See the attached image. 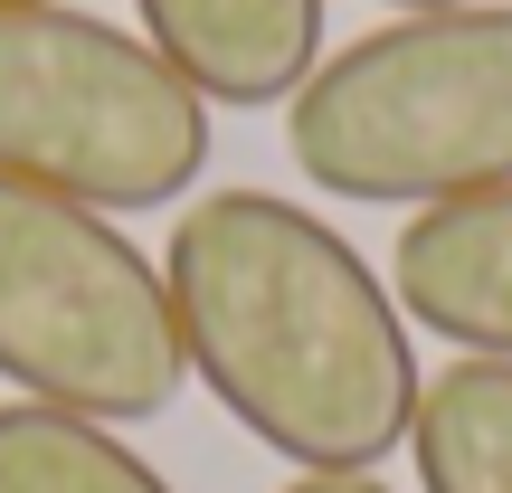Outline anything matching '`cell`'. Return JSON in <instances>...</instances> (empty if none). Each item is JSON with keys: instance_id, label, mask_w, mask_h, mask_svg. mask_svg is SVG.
<instances>
[{"instance_id": "cell-1", "label": "cell", "mask_w": 512, "mask_h": 493, "mask_svg": "<svg viewBox=\"0 0 512 493\" xmlns=\"http://www.w3.org/2000/svg\"><path fill=\"white\" fill-rule=\"evenodd\" d=\"M181 361L304 475H380L418 418V351L370 256L275 190H209L162 256Z\"/></svg>"}, {"instance_id": "cell-2", "label": "cell", "mask_w": 512, "mask_h": 493, "mask_svg": "<svg viewBox=\"0 0 512 493\" xmlns=\"http://www.w3.org/2000/svg\"><path fill=\"white\" fill-rule=\"evenodd\" d=\"M285 152L361 209H437L512 181V10H408L332 48L285 105Z\"/></svg>"}, {"instance_id": "cell-3", "label": "cell", "mask_w": 512, "mask_h": 493, "mask_svg": "<svg viewBox=\"0 0 512 493\" xmlns=\"http://www.w3.org/2000/svg\"><path fill=\"white\" fill-rule=\"evenodd\" d=\"M0 380L95 427L162 418L190 380L162 266L38 181H0Z\"/></svg>"}, {"instance_id": "cell-4", "label": "cell", "mask_w": 512, "mask_h": 493, "mask_svg": "<svg viewBox=\"0 0 512 493\" xmlns=\"http://www.w3.org/2000/svg\"><path fill=\"white\" fill-rule=\"evenodd\" d=\"M209 171V105L152 38L67 0L0 10V181L76 209H171Z\"/></svg>"}, {"instance_id": "cell-5", "label": "cell", "mask_w": 512, "mask_h": 493, "mask_svg": "<svg viewBox=\"0 0 512 493\" xmlns=\"http://www.w3.org/2000/svg\"><path fill=\"white\" fill-rule=\"evenodd\" d=\"M389 294L437 342L475 351V361H512V181L418 209L389 256Z\"/></svg>"}, {"instance_id": "cell-6", "label": "cell", "mask_w": 512, "mask_h": 493, "mask_svg": "<svg viewBox=\"0 0 512 493\" xmlns=\"http://www.w3.org/2000/svg\"><path fill=\"white\" fill-rule=\"evenodd\" d=\"M200 105H294L323 67V0H133Z\"/></svg>"}, {"instance_id": "cell-7", "label": "cell", "mask_w": 512, "mask_h": 493, "mask_svg": "<svg viewBox=\"0 0 512 493\" xmlns=\"http://www.w3.org/2000/svg\"><path fill=\"white\" fill-rule=\"evenodd\" d=\"M408 456L427 493H512V361L456 351L446 370H427Z\"/></svg>"}, {"instance_id": "cell-8", "label": "cell", "mask_w": 512, "mask_h": 493, "mask_svg": "<svg viewBox=\"0 0 512 493\" xmlns=\"http://www.w3.org/2000/svg\"><path fill=\"white\" fill-rule=\"evenodd\" d=\"M0 493H171L114 427L67 408H0Z\"/></svg>"}, {"instance_id": "cell-9", "label": "cell", "mask_w": 512, "mask_h": 493, "mask_svg": "<svg viewBox=\"0 0 512 493\" xmlns=\"http://www.w3.org/2000/svg\"><path fill=\"white\" fill-rule=\"evenodd\" d=\"M285 493H389L380 475H294Z\"/></svg>"}, {"instance_id": "cell-10", "label": "cell", "mask_w": 512, "mask_h": 493, "mask_svg": "<svg viewBox=\"0 0 512 493\" xmlns=\"http://www.w3.org/2000/svg\"><path fill=\"white\" fill-rule=\"evenodd\" d=\"M389 10H399V19H408V10H465V0H389Z\"/></svg>"}, {"instance_id": "cell-11", "label": "cell", "mask_w": 512, "mask_h": 493, "mask_svg": "<svg viewBox=\"0 0 512 493\" xmlns=\"http://www.w3.org/2000/svg\"><path fill=\"white\" fill-rule=\"evenodd\" d=\"M0 10H29V0H0Z\"/></svg>"}]
</instances>
